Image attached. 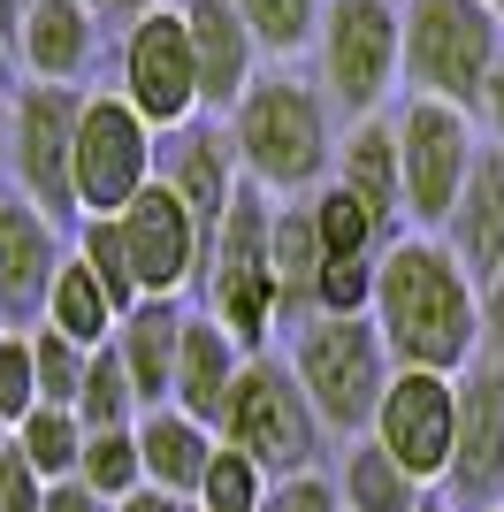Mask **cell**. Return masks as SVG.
<instances>
[{
    "label": "cell",
    "instance_id": "1",
    "mask_svg": "<svg viewBox=\"0 0 504 512\" xmlns=\"http://www.w3.org/2000/svg\"><path fill=\"white\" fill-rule=\"evenodd\" d=\"M367 321L382 329L390 367L459 375L482 360V283L466 276L436 230H405L375 260V299Z\"/></svg>",
    "mask_w": 504,
    "mask_h": 512
},
{
    "label": "cell",
    "instance_id": "2",
    "mask_svg": "<svg viewBox=\"0 0 504 512\" xmlns=\"http://www.w3.org/2000/svg\"><path fill=\"white\" fill-rule=\"evenodd\" d=\"M237 153V176L260 184L268 199H306L314 184H329L336 161V107L321 100L314 77L291 69H260L245 85V100L222 115Z\"/></svg>",
    "mask_w": 504,
    "mask_h": 512
},
{
    "label": "cell",
    "instance_id": "3",
    "mask_svg": "<svg viewBox=\"0 0 504 512\" xmlns=\"http://www.w3.org/2000/svg\"><path fill=\"white\" fill-rule=\"evenodd\" d=\"M275 352L291 360L306 406L329 428V444L367 436V421H375V406H382V383H390V352H382L375 321L367 314H306L275 337Z\"/></svg>",
    "mask_w": 504,
    "mask_h": 512
},
{
    "label": "cell",
    "instance_id": "4",
    "mask_svg": "<svg viewBox=\"0 0 504 512\" xmlns=\"http://www.w3.org/2000/svg\"><path fill=\"white\" fill-rule=\"evenodd\" d=\"M497 62H504V8L497 0H398L405 100H451L474 115Z\"/></svg>",
    "mask_w": 504,
    "mask_h": 512
},
{
    "label": "cell",
    "instance_id": "5",
    "mask_svg": "<svg viewBox=\"0 0 504 512\" xmlns=\"http://www.w3.org/2000/svg\"><path fill=\"white\" fill-rule=\"evenodd\" d=\"M268 222H275V199L260 184H237V199L214 222L207 276L191 291V306L214 314L245 352H275V337H283V291H275V260H268Z\"/></svg>",
    "mask_w": 504,
    "mask_h": 512
},
{
    "label": "cell",
    "instance_id": "6",
    "mask_svg": "<svg viewBox=\"0 0 504 512\" xmlns=\"http://www.w3.org/2000/svg\"><path fill=\"white\" fill-rule=\"evenodd\" d=\"M214 436L237 444L268 482L275 474L321 467V451H329V428H321V413L306 406V390H298V375H291L283 352H252V360L237 367L230 398L214 413Z\"/></svg>",
    "mask_w": 504,
    "mask_h": 512
},
{
    "label": "cell",
    "instance_id": "7",
    "mask_svg": "<svg viewBox=\"0 0 504 512\" xmlns=\"http://www.w3.org/2000/svg\"><path fill=\"white\" fill-rule=\"evenodd\" d=\"M306 54H314L321 100L344 123L398 107V92H405V77H398V0H321V23H314Z\"/></svg>",
    "mask_w": 504,
    "mask_h": 512
},
{
    "label": "cell",
    "instance_id": "8",
    "mask_svg": "<svg viewBox=\"0 0 504 512\" xmlns=\"http://www.w3.org/2000/svg\"><path fill=\"white\" fill-rule=\"evenodd\" d=\"M77 85H8V192L31 199L46 222L77 230V184H69V138H77Z\"/></svg>",
    "mask_w": 504,
    "mask_h": 512
},
{
    "label": "cell",
    "instance_id": "9",
    "mask_svg": "<svg viewBox=\"0 0 504 512\" xmlns=\"http://www.w3.org/2000/svg\"><path fill=\"white\" fill-rule=\"evenodd\" d=\"M390 130H398L405 230H443V214H451L466 169H474V153H482V130L451 100H398L390 107Z\"/></svg>",
    "mask_w": 504,
    "mask_h": 512
},
{
    "label": "cell",
    "instance_id": "10",
    "mask_svg": "<svg viewBox=\"0 0 504 512\" xmlns=\"http://www.w3.org/2000/svg\"><path fill=\"white\" fill-rule=\"evenodd\" d=\"M69 184H77V214H123L153 184V123L123 92H84L77 138H69Z\"/></svg>",
    "mask_w": 504,
    "mask_h": 512
},
{
    "label": "cell",
    "instance_id": "11",
    "mask_svg": "<svg viewBox=\"0 0 504 512\" xmlns=\"http://www.w3.org/2000/svg\"><path fill=\"white\" fill-rule=\"evenodd\" d=\"M115 92L153 130L199 115V62H191V39H184L176 8H146V16L123 23V39H115Z\"/></svg>",
    "mask_w": 504,
    "mask_h": 512
},
{
    "label": "cell",
    "instance_id": "12",
    "mask_svg": "<svg viewBox=\"0 0 504 512\" xmlns=\"http://www.w3.org/2000/svg\"><path fill=\"white\" fill-rule=\"evenodd\" d=\"M115 230H123L138 299H191V291H199L214 230H207V222H191L184 199H168L161 184H146V192L115 214Z\"/></svg>",
    "mask_w": 504,
    "mask_h": 512
},
{
    "label": "cell",
    "instance_id": "13",
    "mask_svg": "<svg viewBox=\"0 0 504 512\" xmlns=\"http://www.w3.org/2000/svg\"><path fill=\"white\" fill-rule=\"evenodd\" d=\"M459 390V428H451V467L436 490L451 497V512L504 505V360H474L451 375Z\"/></svg>",
    "mask_w": 504,
    "mask_h": 512
},
{
    "label": "cell",
    "instance_id": "14",
    "mask_svg": "<svg viewBox=\"0 0 504 512\" xmlns=\"http://www.w3.org/2000/svg\"><path fill=\"white\" fill-rule=\"evenodd\" d=\"M451 428H459V390L451 375H428V367H390V383H382V406L367 421L390 459H398L413 482L436 490L443 467H451Z\"/></svg>",
    "mask_w": 504,
    "mask_h": 512
},
{
    "label": "cell",
    "instance_id": "15",
    "mask_svg": "<svg viewBox=\"0 0 504 512\" xmlns=\"http://www.w3.org/2000/svg\"><path fill=\"white\" fill-rule=\"evenodd\" d=\"M153 184H161L168 199H184L191 222H222V207L237 199V153H230V130H222V115H184V123L153 130Z\"/></svg>",
    "mask_w": 504,
    "mask_h": 512
},
{
    "label": "cell",
    "instance_id": "16",
    "mask_svg": "<svg viewBox=\"0 0 504 512\" xmlns=\"http://www.w3.org/2000/svg\"><path fill=\"white\" fill-rule=\"evenodd\" d=\"M62 253H69L62 222H46L31 199H16L0 184V329H31V321H39Z\"/></svg>",
    "mask_w": 504,
    "mask_h": 512
},
{
    "label": "cell",
    "instance_id": "17",
    "mask_svg": "<svg viewBox=\"0 0 504 512\" xmlns=\"http://www.w3.org/2000/svg\"><path fill=\"white\" fill-rule=\"evenodd\" d=\"M100 8L84 0H31L16 23V77L23 85H77L84 92V69L100 62Z\"/></svg>",
    "mask_w": 504,
    "mask_h": 512
},
{
    "label": "cell",
    "instance_id": "18",
    "mask_svg": "<svg viewBox=\"0 0 504 512\" xmlns=\"http://www.w3.org/2000/svg\"><path fill=\"white\" fill-rule=\"evenodd\" d=\"M176 16H184L191 62H199V115H230L260 77V39L245 31L230 0H176Z\"/></svg>",
    "mask_w": 504,
    "mask_h": 512
},
{
    "label": "cell",
    "instance_id": "19",
    "mask_svg": "<svg viewBox=\"0 0 504 512\" xmlns=\"http://www.w3.org/2000/svg\"><path fill=\"white\" fill-rule=\"evenodd\" d=\"M436 237L451 245V260L474 283H489L504 268V153L497 146L474 153V169H466V184H459V199H451Z\"/></svg>",
    "mask_w": 504,
    "mask_h": 512
},
{
    "label": "cell",
    "instance_id": "20",
    "mask_svg": "<svg viewBox=\"0 0 504 512\" xmlns=\"http://www.w3.org/2000/svg\"><path fill=\"white\" fill-rule=\"evenodd\" d=\"M252 352L222 329L214 314H199L191 306L184 314V344H176V383H168V406H184L191 421H207L214 428V413H222V398H230V383H237V367H245Z\"/></svg>",
    "mask_w": 504,
    "mask_h": 512
},
{
    "label": "cell",
    "instance_id": "21",
    "mask_svg": "<svg viewBox=\"0 0 504 512\" xmlns=\"http://www.w3.org/2000/svg\"><path fill=\"white\" fill-rule=\"evenodd\" d=\"M184 314L191 299H138L123 306L115 321V360L130 367V383H138V406H168V383H176V344H184Z\"/></svg>",
    "mask_w": 504,
    "mask_h": 512
},
{
    "label": "cell",
    "instance_id": "22",
    "mask_svg": "<svg viewBox=\"0 0 504 512\" xmlns=\"http://www.w3.org/2000/svg\"><path fill=\"white\" fill-rule=\"evenodd\" d=\"M329 176H336L352 199H367V207H375L390 230H405V184H398V130H390V107H382V115L344 123Z\"/></svg>",
    "mask_w": 504,
    "mask_h": 512
},
{
    "label": "cell",
    "instance_id": "23",
    "mask_svg": "<svg viewBox=\"0 0 504 512\" xmlns=\"http://www.w3.org/2000/svg\"><path fill=\"white\" fill-rule=\"evenodd\" d=\"M207 459H214V428L207 421H191L184 406H146L138 413V467H146L153 490L191 497Z\"/></svg>",
    "mask_w": 504,
    "mask_h": 512
},
{
    "label": "cell",
    "instance_id": "24",
    "mask_svg": "<svg viewBox=\"0 0 504 512\" xmlns=\"http://www.w3.org/2000/svg\"><path fill=\"white\" fill-rule=\"evenodd\" d=\"M39 321L54 329V337H69V344H107L115 337V321H123V306L100 291V276L84 268L77 253H62V268H54V283H46V306H39Z\"/></svg>",
    "mask_w": 504,
    "mask_h": 512
},
{
    "label": "cell",
    "instance_id": "25",
    "mask_svg": "<svg viewBox=\"0 0 504 512\" xmlns=\"http://www.w3.org/2000/svg\"><path fill=\"white\" fill-rule=\"evenodd\" d=\"M336 497H344V512H413L428 497V482H413L375 436H352L336 459Z\"/></svg>",
    "mask_w": 504,
    "mask_h": 512
},
{
    "label": "cell",
    "instance_id": "26",
    "mask_svg": "<svg viewBox=\"0 0 504 512\" xmlns=\"http://www.w3.org/2000/svg\"><path fill=\"white\" fill-rule=\"evenodd\" d=\"M306 214H314V237H321V260H382V245L390 237H405V230H390L367 199H352L344 184H314L306 192Z\"/></svg>",
    "mask_w": 504,
    "mask_h": 512
},
{
    "label": "cell",
    "instance_id": "27",
    "mask_svg": "<svg viewBox=\"0 0 504 512\" xmlns=\"http://www.w3.org/2000/svg\"><path fill=\"white\" fill-rule=\"evenodd\" d=\"M77 428H138V383H130V367L115 360V344H92L84 352V383H77Z\"/></svg>",
    "mask_w": 504,
    "mask_h": 512
},
{
    "label": "cell",
    "instance_id": "28",
    "mask_svg": "<svg viewBox=\"0 0 504 512\" xmlns=\"http://www.w3.org/2000/svg\"><path fill=\"white\" fill-rule=\"evenodd\" d=\"M77 482L92 497H130L138 482H146V467H138V428H84V451H77Z\"/></svg>",
    "mask_w": 504,
    "mask_h": 512
},
{
    "label": "cell",
    "instance_id": "29",
    "mask_svg": "<svg viewBox=\"0 0 504 512\" xmlns=\"http://www.w3.org/2000/svg\"><path fill=\"white\" fill-rule=\"evenodd\" d=\"M245 31L260 39V62H291L314 46V23H321V0H230Z\"/></svg>",
    "mask_w": 504,
    "mask_h": 512
},
{
    "label": "cell",
    "instance_id": "30",
    "mask_svg": "<svg viewBox=\"0 0 504 512\" xmlns=\"http://www.w3.org/2000/svg\"><path fill=\"white\" fill-rule=\"evenodd\" d=\"M16 451L46 474V482H69V474H77V451H84L77 413H69V406H31L16 421Z\"/></svg>",
    "mask_w": 504,
    "mask_h": 512
},
{
    "label": "cell",
    "instance_id": "31",
    "mask_svg": "<svg viewBox=\"0 0 504 512\" xmlns=\"http://www.w3.org/2000/svg\"><path fill=\"white\" fill-rule=\"evenodd\" d=\"M260 497H268V474L252 467L237 444H222V436H214V459L199 467L191 505H199V512H260Z\"/></svg>",
    "mask_w": 504,
    "mask_h": 512
},
{
    "label": "cell",
    "instance_id": "32",
    "mask_svg": "<svg viewBox=\"0 0 504 512\" xmlns=\"http://www.w3.org/2000/svg\"><path fill=\"white\" fill-rule=\"evenodd\" d=\"M31 383H39V406H77L84 344H69V337H54L46 321H31Z\"/></svg>",
    "mask_w": 504,
    "mask_h": 512
},
{
    "label": "cell",
    "instance_id": "33",
    "mask_svg": "<svg viewBox=\"0 0 504 512\" xmlns=\"http://www.w3.org/2000/svg\"><path fill=\"white\" fill-rule=\"evenodd\" d=\"M31 406H39V383H31V329H0V421L16 428Z\"/></svg>",
    "mask_w": 504,
    "mask_h": 512
},
{
    "label": "cell",
    "instance_id": "34",
    "mask_svg": "<svg viewBox=\"0 0 504 512\" xmlns=\"http://www.w3.org/2000/svg\"><path fill=\"white\" fill-rule=\"evenodd\" d=\"M260 512H344V497H336V474L306 467V474H275Z\"/></svg>",
    "mask_w": 504,
    "mask_h": 512
},
{
    "label": "cell",
    "instance_id": "35",
    "mask_svg": "<svg viewBox=\"0 0 504 512\" xmlns=\"http://www.w3.org/2000/svg\"><path fill=\"white\" fill-rule=\"evenodd\" d=\"M46 505V474L16 451V436L0 444V512H39Z\"/></svg>",
    "mask_w": 504,
    "mask_h": 512
},
{
    "label": "cell",
    "instance_id": "36",
    "mask_svg": "<svg viewBox=\"0 0 504 512\" xmlns=\"http://www.w3.org/2000/svg\"><path fill=\"white\" fill-rule=\"evenodd\" d=\"M474 130H482V146H497V153H504V62L489 69L482 100H474Z\"/></svg>",
    "mask_w": 504,
    "mask_h": 512
},
{
    "label": "cell",
    "instance_id": "37",
    "mask_svg": "<svg viewBox=\"0 0 504 512\" xmlns=\"http://www.w3.org/2000/svg\"><path fill=\"white\" fill-rule=\"evenodd\" d=\"M482 352H489V360H504V268L482 283Z\"/></svg>",
    "mask_w": 504,
    "mask_h": 512
},
{
    "label": "cell",
    "instance_id": "38",
    "mask_svg": "<svg viewBox=\"0 0 504 512\" xmlns=\"http://www.w3.org/2000/svg\"><path fill=\"white\" fill-rule=\"evenodd\" d=\"M39 512H115V505H107V497H92L77 474H69V482H46V505H39Z\"/></svg>",
    "mask_w": 504,
    "mask_h": 512
},
{
    "label": "cell",
    "instance_id": "39",
    "mask_svg": "<svg viewBox=\"0 0 504 512\" xmlns=\"http://www.w3.org/2000/svg\"><path fill=\"white\" fill-rule=\"evenodd\" d=\"M115 512H199L191 497H176V490H153V482H138L130 497H115Z\"/></svg>",
    "mask_w": 504,
    "mask_h": 512
},
{
    "label": "cell",
    "instance_id": "40",
    "mask_svg": "<svg viewBox=\"0 0 504 512\" xmlns=\"http://www.w3.org/2000/svg\"><path fill=\"white\" fill-rule=\"evenodd\" d=\"M146 8H176V0H107V16H123V23L146 16Z\"/></svg>",
    "mask_w": 504,
    "mask_h": 512
},
{
    "label": "cell",
    "instance_id": "41",
    "mask_svg": "<svg viewBox=\"0 0 504 512\" xmlns=\"http://www.w3.org/2000/svg\"><path fill=\"white\" fill-rule=\"evenodd\" d=\"M0 85H16V46H8V31H0Z\"/></svg>",
    "mask_w": 504,
    "mask_h": 512
},
{
    "label": "cell",
    "instance_id": "42",
    "mask_svg": "<svg viewBox=\"0 0 504 512\" xmlns=\"http://www.w3.org/2000/svg\"><path fill=\"white\" fill-rule=\"evenodd\" d=\"M0 169H8V85H0Z\"/></svg>",
    "mask_w": 504,
    "mask_h": 512
},
{
    "label": "cell",
    "instance_id": "43",
    "mask_svg": "<svg viewBox=\"0 0 504 512\" xmlns=\"http://www.w3.org/2000/svg\"><path fill=\"white\" fill-rule=\"evenodd\" d=\"M413 512H451V497H443V490H428V497H420Z\"/></svg>",
    "mask_w": 504,
    "mask_h": 512
},
{
    "label": "cell",
    "instance_id": "44",
    "mask_svg": "<svg viewBox=\"0 0 504 512\" xmlns=\"http://www.w3.org/2000/svg\"><path fill=\"white\" fill-rule=\"evenodd\" d=\"M8 436H16V428H8V421H0V444H8Z\"/></svg>",
    "mask_w": 504,
    "mask_h": 512
},
{
    "label": "cell",
    "instance_id": "45",
    "mask_svg": "<svg viewBox=\"0 0 504 512\" xmlns=\"http://www.w3.org/2000/svg\"><path fill=\"white\" fill-rule=\"evenodd\" d=\"M84 8H100V16H107V0H84Z\"/></svg>",
    "mask_w": 504,
    "mask_h": 512
},
{
    "label": "cell",
    "instance_id": "46",
    "mask_svg": "<svg viewBox=\"0 0 504 512\" xmlns=\"http://www.w3.org/2000/svg\"><path fill=\"white\" fill-rule=\"evenodd\" d=\"M482 512H504V505H482Z\"/></svg>",
    "mask_w": 504,
    "mask_h": 512
},
{
    "label": "cell",
    "instance_id": "47",
    "mask_svg": "<svg viewBox=\"0 0 504 512\" xmlns=\"http://www.w3.org/2000/svg\"><path fill=\"white\" fill-rule=\"evenodd\" d=\"M23 8H31V0H23Z\"/></svg>",
    "mask_w": 504,
    "mask_h": 512
},
{
    "label": "cell",
    "instance_id": "48",
    "mask_svg": "<svg viewBox=\"0 0 504 512\" xmlns=\"http://www.w3.org/2000/svg\"><path fill=\"white\" fill-rule=\"evenodd\" d=\"M497 8H504V0H497Z\"/></svg>",
    "mask_w": 504,
    "mask_h": 512
}]
</instances>
